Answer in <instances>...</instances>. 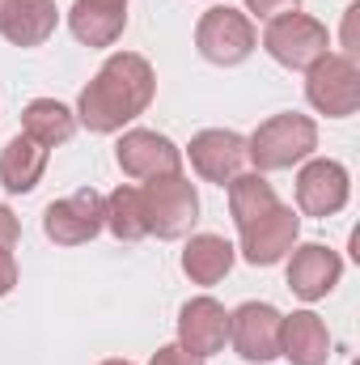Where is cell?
<instances>
[{"label": "cell", "instance_id": "2", "mask_svg": "<svg viewBox=\"0 0 360 365\" xmlns=\"http://www.w3.org/2000/svg\"><path fill=\"white\" fill-rule=\"evenodd\" d=\"M318 149V128L309 115H271L268 123H259V132L246 140V158L263 170H288L297 162H305Z\"/></svg>", "mask_w": 360, "mask_h": 365}, {"label": "cell", "instance_id": "27", "mask_svg": "<svg viewBox=\"0 0 360 365\" xmlns=\"http://www.w3.org/2000/svg\"><path fill=\"white\" fill-rule=\"evenodd\" d=\"M9 4H13V0H0V21H4V13H9Z\"/></svg>", "mask_w": 360, "mask_h": 365}, {"label": "cell", "instance_id": "4", "mask_svg": "<svg viewBox=\"0 0 360 365\" xmlns=\"http://www.w3.org/2000/svg\"><path fill=\"white\" fill-rule=\"evenodd\" d=\"M144 195V221H149V234L174 242L182 234H191V225L199 221V195H195V182L182 179V175H166V179H149V187L140 191Z\"/></svg>", "mask_w": 360, "mask_h": 365}, {"label": "cell", "instance_id": "17", "mask_svg": "<svg viewBox=\"0 0 360 365\" xmlns=\"http://www.w3.org/2000/svg\"><path fill=\"white\" fill-rule=\"evenodd\" d=\"M55 0H13L0 21V34L13 47H43L55 30Z\"/></svg>", "mask_w": 360, "mask_h": 365}, {"label": "cell", "instance_id": "13", "mask_svg": "<svg viewBox=\"0 0 360 365\" xmlns=\"http://www.w3.org/2000/svg\"><path fill=\"white\" fill-rule=\"evenodd\" d=\"M229 340V314L216 297H195L179 314V344L191 357H212Z\"/></svg>", "mask_w": 360, "mask_h": 365}, {"label": "cell", "instance_id": "1", "mask_svg": "<svg viewBox=\"0 0 360 365\" xmlns=\"http://www.w3.org/2000/svg\"><path fill=\"white\" fill-rule=\"evenodd\" d=\"M153 90H157V77H153L149 60L136 51H115L97 68V77L81 90L77 119L90 132H119L123 123H132L149 110Z\"/></svg>", "mask_w": 360, "mask_h": 365}, {"label": "cell", "instance_id": "21", "mask_svg": "<svg viewBox=\"0 0 360 365\" xmlns=\"http://www.w3.org/2000/svg\"><path fill=\"white\" fill-rule=\"evenodd\" d=\"M106 230L119 242H140L149 238V221H144V195L136 187H115L106 195Z\"/></svg>", "mask_w": 360, "mask_h": 365}, {"label": "cell", "instance_id": "28", "mask_svg": "<svg viewBox=\"0 0 360 365\" xmlns=\"http://www.w3.org/2000/svg\"><path fill=\"white\" fill-rule=\"evenodd\" d=\"M102 365H132V361H102Z\"/></svg>", "mask_w": 360, "mask_h": 365}, {"label": "cell", "instance_id": "11", "mask_svg": "<svg viewBox=\"0 0 360 365\" xmlns=\"http://www.w3.org/2000/svg\"><path fill=\"white\" fill-rule=\"evenodd\" d=\"M246 140L238 132H225V128H208L199 136H191V166L195 175L216 187H229V182L242 175L246 166Z\"/></svg>", "mask_w": 360, "mask_h": 365}, {"label": "cell", "instance_id": "19", "mask_svg": "<svg viewBox=\"0 0 360 365\" xmlns=\"http://www.w3.org/2000/svg\"><path fill=\"white\" fill-rule=\"evenodd\" d=\"M21 132L30 140H38L43 149H55V145H68L73 132H77V115L55 102V98H34L26 110H21Z\"/></svg>", "mask_w": 360, "mask_h": 365}, {"label": "cell", "instance_id": "8", "mask_svg": "<svg viewBox=\"0 0 360 365\" xmlns=\"http://www.w3.org/2000/svg\"><path fill=\"white\" fill-rule=\"evenodd\" d=\"M280 310L268 302H246L229 314V340L238 357L250 365H268L280 357Z\"/></svg>", "mask_w": 360, "mask_h": 365}, {"label": "cell", "instance_id": "22", "mask_svg": "<svg viewBox=\"0 0 360 365\" xmlns=\"http://www.w3.org/2000/svg\"><path fill=\"white\" fill-rule=\"evenodd\" d=\"M275 204H280V200H275V187H271L259 170H255V175H238V179L229 182V212H233L238 230L250 225L255 217H263Z\"/></svg>", "mask_w": 360, "mask_h": 365}, {"label": "cell", "instance_id": "15", "mask_svg": "<svg viewBox=\"0 0 360 365\" xmlns=\"http://www.w3.org/2000/svg\"><path fill=\"white\" fill-rule=\"evenodd\" d=\"M280 357L292 365H327L331 361V331L314 310H297L280 319Z\"/></svg>", "mask_w": 360, "mask_h": 365}, {"label": "cell", "instance_id": "10", "mask_svg": "<svg viewBox=\"0 0 360 365\" xmlns=\"http://www.w3.org/2000/svg\"><path fill=\"white\" fill-rule=\"evenodd\" d=\"M115 158H119L127 179H166V175H179V166H182L179 145L170 136H162V132H149V128L123 132Z\"/></svg>", "mask_w": 360, "mask_h": 365}, {"label": "cell", "instance_id": "14", "mask_svg": "<svg viewBox=\"0 0 360 365\" xmlns=\"http://www.w3.org/2000/svg\"><path fill=\"white\" fill-rule=\"evenodd\" d=\"M339 276H344V259H339L331 247H322V242H305V247H297L292 259H288V289H292L301 302L327 297V293L339 284Z\"/></svg>", "mask_w": 360, "mask_h": 365}, {"label": "cell", "instance_id": "12", "mask_svg": "<svg viewBox=\"0 0 360 365\" xmlns=\"http://www.w3.org/2000/svg\"><path fill=\"white\" fill-rule=\"evenodd\" d=\"M348 170L331 158H314L297 175V208L305 217H335L348 204Z\"/></svg>", "mask_w": 360, "mask_h": 365}, {"label": "cell", "instance_id": "3", "mask_svg": "<svg viewBox=\"0 0 360 365\" xmlns=\"http://www.w3.org/2000/svg\"><path fill=\"white\" fill-rule=\"evenodd\" d=\"M195 47H199V56H203L208 64L229 68V64H242V60L259 47V30H255V21H250L242 9L221 4V9H208V13L199 17V26H195Z\"/></svg>", "mask_w": 360, "mask_h": 365}, {"label": "cell", "instance_id": "9", "mask_svg": "<svg viewBox=\"0 0 360 365\" xmlns=\"http://www.w3.org/2000/svg\"><path fill=\"white\" fill-rule=\"evenodd\" d=\"M297 230H301V217H297L288 204H275L263 217H255L250 225H242L238 234H242V255H246V264H255V268L280 264V259L292 251Z\"/></svg>", "mask_w": 360, "mask_h": 365}, {"label": "cell", "instance_id": "18", "mask_svg": "<svg viewBox=\"0 0 360 365\" xmlns=\"http://www.w3.org/2000/svg\"><path fill=\"white\" fill-rule=\"evenodd\" d=\"M43 170H47V149L38 140H30L21 132V136H13L4 145V153H0V182H4V191H13V195L34 191L38 179H43Z\"/></svg>", "mask_w": 360, "mask_h": 365}, {"label": "cell", "instance_id": "20", "mask_svg": "<svg viewBox=\"0 0 360 365\" xmlns=\"http://www.w3.org/2000/svg\"><path fill=\"white\" fill-rule=\"evenodd\" d=\"M233 268V247L221 234H195L182 251V272L195 284H221Z\"/></svg>", "mask_w": 360, "mask_h": 365}, {"label": "cell", "instance_id": "7", "mask_svg": "<svg viewBox=\"0 0 360 365\" xmlns=\"http://www.w3.org/2000/svg\"><path fill=\"white\" fill-rule=\"evenodd\" d=\"M102 225H106V200L93 187L47 204V212H43V234L55 247H81V242L97 238Z\"/></svg>", "mask_w": 360, "mask_h": 365}, {"label": "cell", "instance_id": "5", "mask_svg": "<svg viewBox=\"0 0 360 365\" xmlns=\"http://www.w3.org/2000/svg\"><path fill=\"white\" fill-rule=\"evenodd\" d=\"M305 98L314 110L331 119H348L360 106V73L352 56H322L305 68Z\"/></svg>", "mask_w": 360, "mask_h": 365}, {"label": "cell", "instance_id": "16", "mask_svg": "<svg viewBox=\"0 0 360 365\" xmlns=\"http://www.w3.org/2000/svg\"><path fill=\"white\" fill-rule=\"evenodd\" d=\"M68 30L85 47H110L127 30V0H77L68 9Z\"/></svg>", "mask_w": 360, "mask_h": 365}, {"label": "cell", "instance_id": "24", "mask_svg": "<svg viewBox=\"0 0 360 365\" xmlns=\"http://www.w3.org/2000/svg\"><path fill=\"white\" fill-rule=\"evenodd\" d=\"M301 0H246V9L250 13H259V17H280V13H288V9H297Z\"/></svg>", "mask_w": 360, "mask_h": 365}, {"label": "cell", "instance_id": "23", "mask_svg": "<svg viewBox=\"0 0 360 365\" xmlns=\"http://www.w3.org/2000/svg\"><path fill=\"white\" fill-rule=\"evenodd\" d=\"M149 365H203V357H191L182 344H170V349H157Z\"/></svg>", "mask_w": 360, "mask_h": 365}, {"label": "cell", "instance_id": "6", "mask_svg": "<svg viewBox=\"0 0 360 365\" xmlns=\"http://www.w3.org/2000/svg\"><path fill=\"white\" fill-rule=\"evenodd\" d=\"M263 47H268L271 60L284 64V68H309L314 60L327 56L331 34H327L322 21H314L305 13H280V17H271L268 30H263Z\"/></svg>", "mask_w": 360, "mask_h": 365}, {"label": "cell", "instance_id": "25", "mask_svg": "<svg viewBox=\"0 0 360 365\" xmlns=\"http://www.w3.org/2000/svg\"><path fill=\"white\" fill-rule=\"evenodd\" d=\"M17 238H21V225H17V217L0 204V247L9 251V247H17Z\"/></svg>", "mask_w": 360, "mask_h": 365}, {"label": "cell", "instance_id": "26", "mask_svg": "<svg viewBox=\"0 0 360 365\" xmlns=\"http://www.w3.org/2000/svg\"><path fill=\"white\" fill-rule=\"evenodd\" d=\"M13 284H17V259H13V251L0 247V297L13 293Z\"/></svg>", "mask_w": 360, "mask_h": 365}]
</instances>
